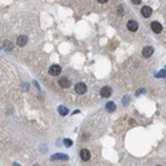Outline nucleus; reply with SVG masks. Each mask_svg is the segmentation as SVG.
Listing matches in <instances>:
<instances>
[{
	"mask_svg": "<svg viewBox=\"0 0 166 166\" xmlns=\"http://www.w3.org/2000/svg\"><path fill=\"white\" fill-rule=\"evenodd\" d=\"M74 91L77 94H84L86 92V85L84 82H77L76 86H74Z\"/></svg>",
	"mask_w": 166,
	"mask_h": 166,
	"instance_id": "f257e3e1",
	"label": "nucleus"
},
{
	"mask_svg": "<svg viewBox=\"0 0 166 166\" xmlns=\"http://www.w3.org/2000/svg\"><path fill=\"white\" fill-rule=\"evenodd\" d=\"M60 72H61L60 65H52L51 68H49V74L51 76H59Z\"/></svg>",
	"mask_w": 166,
	"mask_h": 166,
	"instance_id": "f03ea898",
	"label": "nucleus"
},
{
	"mask_svg": "<svg viewBox=\"0 0 166 166\" xmlns=\"http://www.w3.org/2000/svg\"><path fill=\"white\" fill-rule=\"evenodd\" d=\"M100 94H101V97L106 98V97H110V94H112V88L110 86H104L101 92H100Z\"/></svg>",
	"mask_w": 166,
	"mask_h": 166,
	"instance_id": "7ed1b4c3",
	"label": "nucleus"
},
{
	"mask_svg": "<svg viewBox=\"0 0 166 166\" xmlns=\"http://www.w3.org/2000/svg\"><path fill=\"white\" fill-rule=\"evenodd\" d=\"M128 29L132 31V32H136L138 29V23L136 20H129L128 21Z\"/></svg>",
	"mask_w": 166,
	"mask_h": 166,
	"instance_id": "20e7f679",
	"label": "nucleus"
},
{
	"mask_svg": "<svg viewBox=\"0 0 166 166\" xmlns=\"http://www.w3.org/2000/svg\"><path fill=\"white\" fill-rule=\"evenodd\" d=\"M150 28L153 29V32H156V33H161L162 32V25L158 23V21H153Z\"/></svg>",
	"mask_w": 166,
	"mask_h": 166,
	"instance_id": "39448f33",
	"label": "nucleus"
},
{
	"mask_svg": "<svg viewBox=\"0 0 166 166\" xmlns=\"http://www.w3.org/2000/svg\"><path fill=\"white\" fill-rule=\"evenodd\" d=\"M80 157H81L82 161H88V160L91 158L89 150H88V149H81V150H80Z\"/></svg>",
	"mask_w": 166,
	"mask_h": 166,
	"instance_id": "423d86ee",
	"label": "nucleus"
},
{
	"mask_svg": "<svg viewBox=\"0 0 166 166\" xmlns=\"http://www.w3.org/2000/svg\"><path fill=\"white\" fill-rule=\"evenodd\" d=\"M153 52H154L153 47H145V48H143V51H142V56L148 59V57H150L151 54H153Z\"/></svg>",
	"mask_w": 166,
	"mask_h": 166,
	"instance_id": "0eeeda50",
	"label": "nucleus"
},
{
	"mask_svg": "<svg viewBox=\"0 0 166 166\" xmlns=\"http://www.w3.org/2000/svg\"><path fill=\"white\" fill-rule=\"evenodd\" d=\"M141 13L143 17H149L151 15V8L150 7H142L141 8Z\"/></svg>",
	"mask_w": 166,
	"mask_h": 166,
	"instance_id": "6e6552de",
	"label": "nucleus"
},
{
	"mask_svg": "<svg viewBox=\"0 0 166 166\" xmlns=\"http://www.w3.org/2000/svg\"><path fill=\"white\" fill-rule=\"evenodd\" d=\"M59 84H60V86H61V88H68V86L71 85L69 80L66 79V77H61V79L59 80Z\"/></svg>",
	"mask_w": 166,
	"mask_h": 166,
	"instance_id": "1a4fd4ad",
	"label": "nucleus"
},
{
	"mask_svg": "<svg viewBox=\"0 0 166 166\" xmlns=\"http://www.w3.org/2000/svg\"><path fill=\"white\" fill-rule=\"evenodd\" d=\"M27 41H28V37L27 36H19V39H17V45L19 47H24L25 44H27Z\"/></svg>",
	"mask_w": 166,
	"mask_h": 166,
	"instance_id": "9d476101",
	"label": "nucleus"
},
{
	"mask_svg": "<svg viewBox=\"0 0 166 166\" xmlns=\"http://www.w3.org/2000/svg\"><path fill=\"white\" fill-rule=\"evenodd\" d=\"M105 109H106V112H109V113H113L114 110H116V104L114 102H106V106H105Z\"/></svg>",
	"mask_w": 166,
	"mask_h": 166,
	"instance_id": "9b49d317",
	"label": "nucleus"
},
{
	"mask_svg": "<svg viewBox=\"0 0 166 166\" xmlns=\"http://www.w3.org/2000/svg\"><path fill=\"white\" fill-rule=\"evenodd\" d=\"M56 160H68V156L66 154H54V156H52V161H56Z\"/></svg>",
	"mask_w": 166,
	"mask_h": 166,
	"instance_id": "f8f14e48",
	"label": "nucleus"
},
{
	"mask_svg": "<svg viewBox=\"0 0 166 166\" xmlns=\"http://www.w3.org/2000/svg\"><path fill=\"white\" fill-rule=\"evenodd\" d=\"M3 48H4L5 51H11V49L13 48V45H12V43H11V41L5 40V41H3Z\"/></svg>",
	"mask_w": 166,
	"mask_h": 166,
	"instance_id": "ddd939ff",
	"label": "nucleus"
},
{
	"mask_svg": "<svg viewBox=\"0 0 166 166\" xmlns=\"http://www.w3.org/2000/svg\"><path fill=\"white\" fill-rule=\"evenodd\" d=\"M59 112L61 116H66L68 114V108H65V106H59Z\"/></svg>",
	"mask_w": 166,
	"mask_h": 166,
	"instance_id": "4468645a",
	"label": "nucleus"
},
{
	"mask_svg": "<svg viewBox=\"0 0 166 166\" xmlns=\"http://www.w3.org/2000/svg\"><path fill=\"white\" fill-rule=\"evenodd\" d=\"M157 77H166V69L158 72V73H157Z\"/></svg>",
	"mask_w": 166,
	"mask_h": 166,
	"instance_id": "2eb2a0df",
	"label": "nucleus"
},
{
	"mask_svg": "<svg viewBox=\"0 0 166 166\" xmlns=\"http://www.w3.org/2000/svg\"><path fill=\"white\" fill-rule=\"evenodd\" d=\"M64 143H65L66 146H72V143H73V142H72L69 138H65V140H64Z\"/></svg>",
	"mask_w": 166,
	"mask_h": 166,
	"instance_id": "dca6fc26",
	"label": "nucleus"
},
{
	"mask_svg": "<svg viewBox=\"0 0 166 166\" xmlns=\"http://www.w3.org/2000/svg\"><path fill=\"white\" fill-rule=\"evenodd\" d=\"M128 101H129V97H124V105H126Z\"/></svg>",
	"mask_w": 166,
	"mask_h": 166,
	"instance_id": "f3484780",
	"label": "nucleus"
},
{
	"mask_svg": "<svg viewBox=\"0 0 166 166\" xmlns=\"http://www.w3.org/2000/svg\"><path fill=\"white\" fill-rule=\"evenodd\" d=\"M132 2H133V4H140L141 0H132Z\"/></svg>",
	"mask_w": 166,
	"mask_h": 166,
	"instance_id": "a211bd4d",
	"label": "nucleus"
},
{
	"mask_svg": "<svg viewBox=\"0 0 166 166\" xmlns=\"http://www.w3.org/2000/svg\"><path fill=\"white\" fill-rule=\"evenodd\" d=\"M97 2H98V3H101V4H104V3H106V2H108V0H97Z\"/></svg>",
	"mask_w": 166,
	"mask_h": 166,
	"instance_id": "6ab92c4d",
	"label": "nucleus"
},
{
	"mask_svg": "<svg viewBox=\"0 0 166 166\" xmlns=\"http://www.w3.org/2000/svg\"><path fill=\"white\" fill-rule=\"evenodd\" d=\"M13 166H20V165H17V163H15V165H13Z\"/></svg>",
	"mask_w": 166,
	"mask_h": 166,
	"instance_id": "aec40b11",
	"label": "nucleus"
},
{
	"mask_svg": "<svg viewBox=\"0 0 166 166\" xmlns=\"http://www.w3.org/2000/svg\"><path fill=\"white\" fill-rule=\"evenodd\" d=\"M35 166H39V165H35Z\"/></svg>",
	"mask_w": 166,
	"mask_h": 166,
	"instance_id": "412c9836",
	"label": "nucleus"
},
{
	"mask_svg": "<svg viewBox=\"0 0 166 166\" xmlns=\"http://www.w3.org/2000/svg\"><path fill=\"white\" fill-rule=\"evenodd\" d=\"M158 166H160V165H158Z\"/></svg>",
	"mask_w": 166,
	"mask_h": 166,
	"instance_id": "4be33fe9",
	"label": "nucleus"
}]
</instances>
